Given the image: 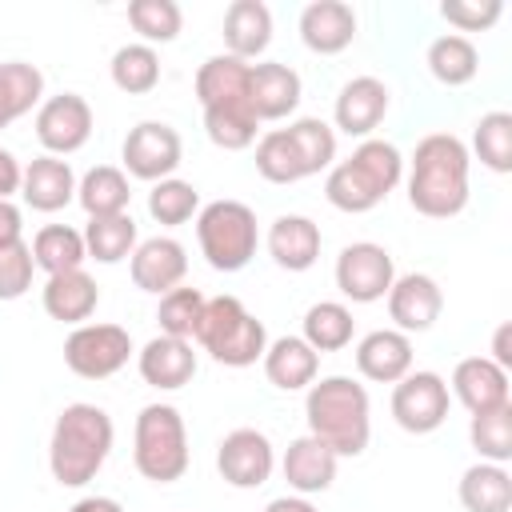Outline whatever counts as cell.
I'll return each instance as SVG.
<instances>
[{
    "label": "cell",
    "instance_id": "46",
    "mask_svg": "<svg viewBox=\"0 0 512 512\" xmlns=\"http://www.w3.org/2000/svg\"><path fill=\"white\" fill-rule=\"evenodd\" d=\"M500 12H504L500 0H444L440 4V16L460 32H484L500 20Z\"/></svg>",
    "mask_w": 512,
    "mask_h": 512
},
{
    "label": "cell",
    "instance_id": "29",
    "mask_svg": "<svg viewBox=\"0 0 512 512\" xmlns=\"http://www.w3.org/2000/svg\"><path fill=\"white\" fill-rule=\"evenodd\" d=\"M76 200H80V208L88 212V220L128 212L132 188H128L124 168H116V164H96V168H88V172L76 180Z\"/></svg>",
    "mask_w": 512,
    "mask_h": 512
},
{
    "label": "cell",
    "instance_id": "10",
    "mask_svg": "<svg viewBox=\"0 0 512 512\" xmlns=\"http://www.w3.org/2000/svg\"><path fill=\"white\" fill-rule=\"evenodd\" d=\"M392 280H396V264H392L384 244L356 240V244L340 248V256H336V288H340L344 300L376 304V300L388 296Z\"/></svg>",
    "mask_w": 512,
    "mask_h": 512
},
{
    "label": "cell",
    "instance_id": "18",
    "mask_svg": "<svg viewBox=\"0 0 512 512\" xmlns=\"http://www.w3.org/2000/svg\"><path fill=\"white\" fill-rule=\"evenodd\" d=\"M336 468H340V456L316 436H296L284 448V460H280V472H284V480L296 496L328 492L332 480H336Z\"/></svg>",
    "mask_w": 512,
    "mask_h": 512
},
{
    "label": "cell",
    "instance_id": "6",
    "mask_svg": "<svg viewBox=\"0 0 512 512\" xmlns=\"http://www.w3.org/2000/svg\"><path fill=\"white\" fill-rule=\"evenodd\" d=\"M188 428L180 408L144 404L132 428V464L152 484H172L188 472Z\"/></svg>",
    "mask_w": 512,
    "mask_h": 512
},
{
    "label": "cell",
    "instance_id": "26",
    "mask_svg": "<svg viewBox=\"0 0 512 512\" xmlns=\"http://www.w3.org/2000/svg\"><path fill=\"white\" fill-rule=\"evenodd\" d=\"M40 300H44V312L52 320H60V324H84L96 312V304H100V288H96V280L84 268H72V272L48 276Z\"/></svg>",
    "mask_w": 512,
    "mask_h": 512
},
{
    "label": "cell",
    "instance_id": "27",
    "mask_svg": "<svg viewBox=\"0 0 512 512\" xmlns=\"http://www.w3.org/2000/svg\"><path fill=\"white\" fill-rule=\"evenodd\" d=\"M248 80H252V64L236 60L228 52L208 56L196 68V100L200 108H216V104H252L248 100Z\"/></svg>",
    "mask_w": 512,
    "mask_h": 512
},
{
    "label": "cell",
    "instance_id": "39",
    "mask_svg": "<svg viewBox=\"0 0 512 512\" xmlns=\"http://www.w3.org/2000/svg\"><path fill=\"white\" fill-rule=\"evenodd\" d=\"M468 440L480 452V460L508 464L512 460V400L492 412H476L468 420Z\"/></svg>",
    "mask_w": 512,
    "mask_h": 512
},
{
    "label": "cell",
    "instance_id": "23",
    "mask_svg": "<svg viewBox=\"0 0 512 512\" xmlns=\"http://www.w3.org/2000/svg\"><path fill=\"white\" fill-rule=\"evenodd\" d=\"M356 372L372 384H396L412 372V340L396 328H376L356 344Z\"/></svg>",
    "mask_w": 512,
    "mask_h": 512
},
{
    "label": "cell",
    "instance_id": "12",
    "mask_svg": "<svg viewBox=\"0 0 512 512\" xmlns=\"http://www.w3.org/2000/svg\"><path fill=\"white\" fill-rule=\"evenodd\" d=\"M92 104L80 92H60L48 96L36 108V140L44 144L48 156H72L88 144L92 136Z\"/></svg>",
    "mask_w": 512,
    "mask_h": 512
},
{
    "label": "cell",
    "instance_id": "20",
    "mask_svg": "<svg viewBox=\"0 0 512 512\" xmlns=\"http://www.w3.org/2000/svg\"><path fill=\"white\" fill-rule=\"evenodd\" d=\"M300 40L308 52L336 56L356 40V12L344 0H312L300 12Z\"/></svg>",
    "mask_w": 512,
    "mask_h": 512
},
{
    "label": "cell",
    "instance_id": "32",
    "mask_svg": "<svg viewBox=\"0 0 512 512\" xmlns=\"http://www.w3.org/2000/svg\"><path fill=\"white\" fill-rule=\"evenodd\" d=\"M428 72L444 84V88H460V84H468V80H476V72H480V52H476V44L468 40V36H460V32H448V36H436L432 44H428Z\"/></svg>",
    "mask_w": 512,
    "mask_h": 512
},
{
    "label": "cell",
    "instance_id": "40",
    "mask_svg": "<svg viewBox=\"0 0 512 512\" xmlns=\"http://www.w3.org/2000/svg\"><path fill=\"white\" fill-rule=\"evenodd\" d=\"M128 24L140 32V44H172L184 28L176 0H128Z\"/></svg>",
    "mask_w": 512,
    "mask_h": 512
},
{
    "label": "cell",
    "instance_id": "45",
    "mask_svg": "<svg viewBox=\"0 0 512 512\" xmlns=\"http://www.w3.org/2000/svg\"><path fill=\"white\" fill-rule=\"evenodd\" d=\"M32 272H36L32 244L24 240L0 244V300H20L32 288Z\"/></svg>",
    "mask_w": 512,
    "mask_h": 512
},
{
    "label": "cell",
    "instance_id": "14",
    "mask_svg": "<svg viewBox=\"0 0 512 512\" xmlns=\"http://www.w3.org/2000/svg\"><path fill=\"white\" fill-rule=\"evenodd\" d=\"M388 316L396 324V332L412 336V332H428L440 312H444V292L428 272H404L392 280L388 288Z\"/></svg>",
    "mask_w": 512,
    "mask_h": 512
},
{
    "label": "cell",
    "instance_id": "34",
    "mask_svg": "<svg viewBox=\"0 0 512 512\" xmlns=\"http://www.w3.org/2000/svg\"><path fill=\"white\" fill-rule=\"evenodd\" d=\"M352 332H356V320H352V308L340 304V300H320L304 312V344L312 352H340L352 344Z\"/></svg>",
    "mask_w": 512,
    "mask_h": 512
},
{
    "label": "cell",
    "instance_id": "1",
    "mask_svg": "<svg viewBox=\"0 0 512 512\" xmlns=\"http://www.w3.org/2000/svg\"><path fill=\"white\" fill-rule=\"evenodd\" d=\"M468 144L452 132H428L408 168V204L428 220H448L468 208Z\"/></svg>",
    "mask_w": 512,
    "mask_h": 512
},
{
    "label": "cell",
    "instance_id": "9",
    "mask_svg": "<svg viewBox=\"0 0 512 512\" xmlns=\"http://www.w3.org/2000/svg\"><path fill=\"white\" fill-rule=\"evenodd\" d=\"M452 396H448V380L440 372H408L404 380H396L392 388V420L412 432V436H428L448 420Z\"/></svg>",
    "mask_w": 512,
    "mask_h": 512
},
{
    "label": "cell",
    "instance_id": "5",
    "mask_svg": "<svg viewBox=\"0 0 512 512\" xmlns=\"http://www.w3.org/2000/svg\"><path fill=\"white\" fill-rule=\"evenodd\" d=\"M192 340L224 368H248L256 360H264V348H268L264 320H256L236 296L204 300V312H200Z\"/></svg>",
    "mask_w": 512,
    "mask_h": 512
},
{
    "label": "cell",
    "instance_id": "3",
    "mask_svg": "<svg viewBox=\"0 0 512 512\" xmlns=\"http://www.w3.org/2000/svg\"><path fill=\"white\" fill-rule=\"evenodd\" d=\"M304 416H308V436L324 440L340 460L360 456L372 440V404L368 388L356 384L352 376H324L308 384L304 396Z\"/></svg>",
    "mask_w": 512,
    "mask_h": 512
},
{
    "label": "cell",
    "instance_id": "15",
    "mask_svg": "<svg viewBox=\"0 0 512 512\" xmlns=\"http://www.w3.org/2000/svg\"><path fill=\"white\" fill-rule=\"evenodd\" d=\"M388 104H392V92L384 80L376 76H352L340 92H336V104H332V120L344 136H356V140H368L380 120L388 116Z\"/></svg>",
    "mask_w": 512,
    "mask_h": 512
},
{
    "label": "cell",
    "instance_id": "49",
    "mask_svg": "<svg viewBox=\"0 0 512 512\" xmlns=\"http://www.w3.org/2000/svg\"><path fill=\"white\" fill-rule=\"evenodd\" d=\"M508 340H512V324H500L496 336H492V356H488V360H496L504 372L512 368V348H508Z\"/></svg>",
    "mask_w": 512,
    "mask_h": 512
},
{
    "label": "cell",
    "instance_id": "47",
    "mask_svg": "<svg viewBox=\"0 0 512 512\" xmlns=\"http://www.w3.org/2000/svg\"><path fill=\"white\" fill-rule=\"evenodd\" d=\"M20 180H24V164L8 148H0V200H12L20 192Z\"/></svg>",
    "mask_w": 512,
    "mask_h": 512
},
{
    "label": "cell",
    "instance_id": "44",
    "mask_svg": "<svg viewBox=\"0 0 512 512\" xmlns=\"http://www.w3.org/2000/svg\"><path fill=\"white\" fill-rule=\"evenodd\" d=\"M204 312V292L200 288H172L160 296L156 320H160V336H176V340H192L196 324Z\"/></svg>",
    "mask_w": 512,
    "mask_h": 512
},
{
    "label": "cell",
    "instance_id": "43",
    "mask_svg": "<svg viewBox=\"0 0 512 512\" xmlns=\"http://www.w3.org/2000/svg\"><path fill=\"white\" fill-rule=\"evenodd\" d=\"M196 212H200V192H196V184L176 180V176L152 184V192H148V216H152L156 224L176 228V224H188Z\"/></svg>",
    "mask_w": 512,
    "mask_h": 512
},
{
    "label": "cell",
    "instance_id": "37",
    "mask_svg": "<svg viewBox=\"0 0 512 512\" xmlns=\"http://www.w3.org/2000/svg\"><path fill=\"white\" fill-rule=\"evenodd\" d=\"M108 72H112V84L120 92L144 96V92H152L160 84V56H156L152 44H120L112 52Z\"/></svg>",
    "mask_w": 512,
    "mask_h": 512
},
{
    "label": "cell",
    "instance_id": "11",
    "mask_svg": "<svg viewBox=\"0 0 512 512\" xmlns=\"http://www.w3.org/2000/svg\"><path fill=\"white\" fill-rule=\"evenodd\" d=\"M180 156H184L180 132L164 120H140L136 128H128V136L120 144V160H124L128 176L148 180V184L168 180L180 168Z\"/></svg>",
    "mask_w": 512,
    "mask_h": 512
},
{
    "label": "cell",
    "instance_id": "48",
    "mask_svg": "<svg viewBox=\"0 0 512 512\" xmlns=\"http://www.w3.org/2000/svg\"><path fill=\"white\" fill-rule=\"evenodd\" d=\"M24 212L12 204V200H0V244H12V240H24Z\"/></svg>",
    "mask_w": 512,
    "mask_h": 512
},
{
    "label": "cell",
    "instance_id": "42",
    "mask_svg": "<svg viewBox=\"0 0 512 512\" xmlns=\"http://www.w3.org/2000/svg\"><path fill=\"white\" fill-rule=\"evenodd\" d=\"M472 148L484 168L512 172V112H484L472 128Z\"/></svg>",
    "mask_w": 512,
    "mask_h": 512
},
{
    "label": "cell",
    "instance_id": "13",
    "mask_svg": "<svg viewBox=\"0 0 512 512\" xmlns=\"http://www.w3.org/2000/svg\"><path fill=\"white\" fill-rule=\"evenodd\" d=\"M216 468L232 488H260L276 468V448L260 428H232L216 448Z\"/></svg>",
    "mask_w": 512,
    "mask_h": 512
},
{
    "label": "cell",
    "instance_id": "35",
    "mask_svg": "<svg viewBox=\"0 0 512 512\" xmlns=\"http://www.w3.org/2000/svg\"><path fill=\"white\" fill-rule=\"evenodd\" d=\"M136 220L132 212H120V216H96L84 224V248H88V260H100V264H120L136 252Z\"/></svg>",
    "mask_w": 512,
    "mask_h": 512
},
{
    "label": "cell",
    "instance_id": "36",
    "mask_svg": "<svg viewBox=\"0 0 512 512\" xmlns=\"http://www.w3.org/2000/svg\"><path fill=\"white\" fill-rule=\"evenodd\" d=\"M204 132L216 148L244 152V148L256 144L260 120H256L252 104H216V108H204Z\"/></svg>",
    "mask_w": 512,
    "mask_h": 512
},
{
    "label": "cell",
    "instance_id": "4",
    "mask_svg": "<svg viewBox=\"0 0 512 512\" xmlns=\"http://www.w3.org/2000/svg\"><path fill=\"white\" fill-rule=\"evenodd\" d=\"M404 180V156L392 140H380V136H368L352 148L348 160L332 164L328 168V180H324V196L332 208L340 212H372L396 184Z\"/></svg>",
    "mask_w": 512,
    "mask_h": 512
},
{
    "label": "cell",
    "instance_id": "24",
    "mask_svg": "<svg viewBox=\"0 0 512 512\" xmlns=\"http://www.w3.org/2000/svg\"><path fill=\"white\" fill-rule=\"evenodd\" d=\"M452 396L476 416V412H492L500 404H508V372L488 360V356H464L452 368Z\"/></svg>",
    "mask_w": 512,
    "mask_h": 512
},
{
    "label": "cell",
    "instance_id": "31",
    "mask_svg": "<svg viewBox=\"0 0 512 512\" xmlns=\"http://www.w3.org/2000/svg\"><path fill=\"white\" fill-rule=\"evenodd\" d=\"M460 504L464 512H508L512 508V476L504 464H472L460 476Z\"/></svg>",
    "mask_w": 512,
    "mask_h": 512
},
{
    "label": "cell",
    "instance_id": "2",
    "mask_svg": "<svg viewBox=\"0 0 512 512\" xmlns=\"http://www.w3.org/2000/svg\"><path fill=\"white\" fill-rule=\"evenodd\" d=\"M112 440H116V428L100 404H84V400L68 404L56 416L52 440H48L52 480L60 488H84L88 480H96V472L112 452Z\"/></svg>",
    "mask_w": 512,
    "mask_h": 512
},
{
    "label": "cell",
    "instance_id": "28",
    "mask_svg": "<svg viewBox=\"0 0 512 512\" xmlns=\"http://www.w3.org/2000/svg\"><path fill=\"white\" fill-rule=\"evenodd\" d=\"M264 376L268 384H276L280 392H300L316 380L320 372V352H312L300 336H280L264 348Z\"/></svg>",
    "mask_w": 512,
    "mask_h": 512
},
{
    "label": "cell",
    "instance_id": "50",
    "mask_svg": "<svg viewBox=\"0 0 512 512\" xmlns=\"http://www.w3.org/2000/svg\"><path fill=\"white\" fill-rule=\"evenodd\" d=\"M68 512H124V508H120V500H112V496H84V500H76Z\"/></svg>",
    "mask_w": 512,
    "mask_h": 512
},
{
    "label": "cell",
    "instance_id": "25",
    "mask_svg": "<svg viewBox=\"0 0 512 512\" xmlns=\"http://www.w3.org/2000/svg\"><path fill=\"white\" fill-rule=\"evenodd\" d=\"M272 44V12L264 0H232L224 12V48L236 60H256Z\"/></svg>",
    "mask_w": 512,
    "mask_h": 512
},
{
    "label": "cell",
    "instance_id": "19",
    "mask_svg": "<svg viewBox=\"0 0 512 512\" xmlns=\"http://www.w3.org/2000/svg\"><path fill=\"white\" fill-rule=\"evenodd\" d=\"M300 92H304V84H300L296 68H288V64H280V60H260V64H252L248 100H252V112H256L260 124H264V120H284V116H292L296 104H300Z\"/></svg>",
    "mask_w": 512,
    "mask_h": 512
},
{
    "label": "cell",
    "instance_id": "22",
    "mask_svg": "<svg viewBox=\"0 0 512 512\" xmlns=\"http://www.w3.org/2000/svg\"><path fill=\"white\" fill-rule=\"evenodd\" d=\"M268 256L280 264V268H288V272H308L316 260H320V244H324V236H320V224L316 220H308V216H300V212H284V216H276L272 224H268Z\"/></svg>",
    "mask_w": 512,
    "mask_h": 512
},
{
    "label": "cell",
    "instance_id": "7",
    "mask_svg": "<svg viewBox=\"0 0 512 512\" xmlns=\"http://www.w3.org/2000/svg\"><path fill=\"white\" fill-rule=\"evenodd\" d=\"M196 244L208 268L216 272H240L256 256L260 228L256 212L240 200H212L196 212Z\"/></svg>",
    "mask_w": 512,
    "mask_h": 512
},
{
    "label": "cell",
    "instance_id": "16",
    "mask_svg": "<svg viewBox=\"0 0 512 512\" xmlns=\"http://www.w3.org/2000/svg\"><path fill=\"white\" fill-rule=\"evenodd\" d=\"M128 272H132V284L140 292H172L180 288V280L188 276V252L180 240L172 236H148L136 244V252L128 256Z\"/></svg>",
    "mask_w": 512,
    "mask_h": 512
},
{
    "label": "cell",
    "instance_id": "38",
    "mask_svg": "<svg viewBox=\"0 0 512 512\" xmlns=\"http://www.w3.org/2000/svg\"><path fill=\"white\" fill-rule=\"evenodd\" d=\"M256 172L268 184H296V180L308 176L304 164H300V152H296V144L284 128H268L256 140Z\"/></svg>",
    "mask_w": 512,
    "mask_h": 512
},
{
    "label": "cell",
    "instance_id": "8",
    "mask_svg": "<svg viewBox=\"0 0 512 512\" xmlns=\"http://www.w3.org/2000/svg\"><path fill=\"white\" fill-rule=\"evenodd\" d=\"M132 356V336L120 324H76L64 340V364L80 380H108Z\"/></svg>",
    "mask_w": 512,
    "mask_h": 512
},
{
    "label": "cell",
    "instance_id": "30",
    "mask_svg": "<svg viewBox=\"0 0 512 512\" xmlns=\"http://www.w3.org/2000/svg\"><path fill=\"white\" fill-rule=\"evenodd\" d=\"M44 104V76L28 60H4L0 64V128L28 116Z\"/></svg>",
    "mask_w": 512,
    "mask_h": 512
},
{
    "label": "cell",
    "instance_id": "51",
    "mask_svg": "<svg viewBox=\"0 0 512 512\" xmlns=\"http://www.w3.org/2000/svg\"><path fill=\"white\" fill-rule=\"evenodd\" d=\"M264 512H316V508L308 496H276V500H268Z\"/></svg>",
    "mask_w": 512,
    "mask_h": 512
},
{
    "label": "cell",
    "instance_id": "17",
    "mask_svg": "<svg viewBox=\"0 0 512 512\" xmlns=\"http://www.w3.org/2000/svg\"><path fill=\"white\" fill-rule=\"evenodd\" d=\"M136 368L140 380L160 388V392H176L184 384H192L200 360L192 352V340H176V336H152L140 352H136Z\"/></svg>",
    "mask_w": 512,
    "mask_h": 512
},
{
    "label": "cell",
    "instance_id": "21",
    "mask_svg": "<svg viewBox=\"0 0 512 512\" xmlns=\"http://www.w3.org/2000/svg\"><path fill=\"white\" fill-rule=\"evenodd\" d=\"M20 196L32 212H60L76 200V172L68 160L60 156H36L24 164V180H20Z\"/></svg>",
    "mask_w": 512,
    "mask_h": 512
},
{
    "label": "cell",
    "instance_id": "33",
    "mask_svg": "<svg viewBox=\"0 0 512 512\" xmlns=\"http://www.w3.org/2000/svg\"><path fill=\"white\" fill-rule=\"evenodd\" d=\"M32 260H36V268L48 272V276L84 268V260H88L84 232H76V228H68V224H44V228L32 236Z\"/></svg>",
    "mask_w": 512,
    "mask_h": 512
},
{
    "label": "cell",
    "instance_id": "41",
    "mask_svg": "<svg viewBox=\"0 0 512 512\" xmlns=\"http://www.w3.org/2000/svg\"><path fill=\"white\" fill-rule=\"evenodd\" d=\"M284 132L292 136V144H296L300 164H304L308 176L332 168V160H336V128H332V124H324L320 116H300V120H292Z\"/></svg>",
    "mask_w": 512,
    "mask_h": 512
}]
</instances>
